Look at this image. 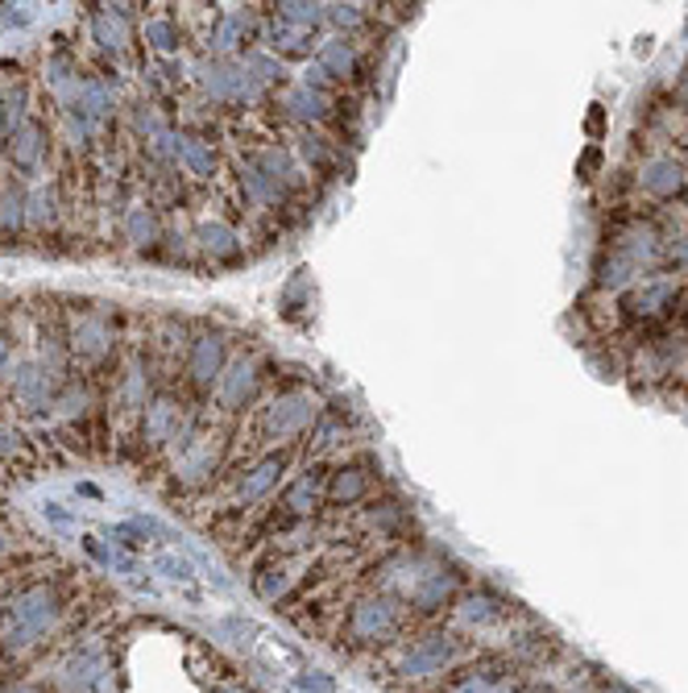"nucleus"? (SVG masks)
<instances>
[{
	"label": "nucleus",
	"instance_id": "obj_1",
	"mask_svg": "<svg viewBox=\"0 0 688 693\" xmlns=\"http://www.w3.org/2000/svg\"><path fill=\"white\" fill-rule=\"evenodd\" d=\"M390 623H395L390 603H362V607L353 610V636L357 640H378Z\"/></svg>",
	"mask_w": 688,
	"mask_h": 693
},
{
	"label": "nucleus",
	"instance_id": "obj_2",
	"mask_svg": "<svg viewBox=\"0 0 688 693\" xmlns=\"http://www.w3.org/2000/svg\"><path fill=\"white\" fill-rule=\"evenodd\" d=\"M9 693H46V690H42V685H25V681H21V685H13Z\"/></svg>",
	"mask_w": 688,
	"mask_h": 693
}]
</instances>
